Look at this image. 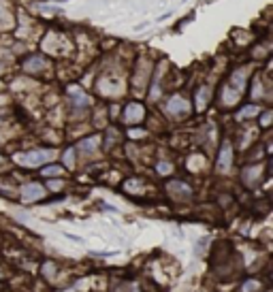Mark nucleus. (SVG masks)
<instances>
[{
    "instance_id": "obj_11",
    "label": "nucleus",
    "mask_w": 273,
    "mask_h": 292,
    "mask_svg": "<svg viewBox=\"0 0 273 292\" xmlns=\"http://www.w3.org/2000/svg\"><path fill=\"white\" fill-rule=\"evenodd\" d=\"M167 190H169V194H173L175 198H190L192 196V188L184 181H169Z\"/></svg>"
},
{
    "instance_id": "obj_1",
    "label": "nucleus",
    "mask_w": 273,
    "mask_h": 292,
    "mask_svg": "<svg viewBox=\"0 0 273 292\" xmlns=\"http://www.w3.org/2000/svg\"><path fill=\"white\" fill-rule=\"evenodd\" d=\"M243 88H246V70H235L231 75V79L224 83L220 94V105L224 107H233L243 94Z\"/></svg>"
},
{
    "instance_id": "obj_15",
    "label": "nucleus",
    "mask_w": 273,
    "mask_h": 292,
    "mask_svg": "<svg viewBox=\"0 0 273 292\" xmlns=\"http://www.w3.org/2000/svg\"><path fill=\"white\" fill-rule=\"evenodd\" d=\"M261 290V282L258 280H246L241 284V292H258Z\"/></svg>"
},
{
    "instance_id": "obj_18",
    "label": "nucleus",
    "mask_w": 273,
    "mask_h": 292,
    "mask_svg": "<svg viewBox=\"0 0 273 292\" xmlns=\"http://www.w3.org/2000/svg\"><path fill=\"white\" fill-rule=\"evenodd\" d=\"M43 175L45 177H58V175H62V167H45L43 169Z\"/></svg>"
},
{
    "instance_id": "obj_13",
    "label": "nucleus",
    "mask_w": 273,
    "mask_h": 292,
    "mask_svg": "<svg viewBox=\"0 0 273 292\" xmlns=\"http://www.w3.org/2000/svg\"><path fill=\"white\" fill-rule=\"evenodd\" d=\"M98 145H100V137L98 134H94V137H88V139H83V141H79V145H77V149H79V154H94L96 149H98Z\"/></svg>"
},
{
    "instance_id": "obj_9",
    "label": "nucleus",
    "mask_w": 273,
    "mask_h": 292,
    "mask_svg": "<svg viewBox=\"0 0 273 292\" xmlns=\"http://www.w3.org/2000/svg\"><path fill=\"white\" fill-rule=\"evenodd\" d=\"M98 90H100V94H105V96H118L122 94V81H111V77H105L103 81L98 83Z\"/></svg>"
},
{
    "instance_id": "obj_6",
    "label": "nucleus",
    "mask_w": 273,
    "mask_h": 292,
    "mask_svg": "<svg viewBox=\"0 0 273 292\" xmlns=\"http://www.w3.org/2000/svg\"><path fill=\"white\" fill-rule=\"evenodd\" d=\"M143 117H145L143 105H139V103L126 105V109H124V122L126 124H139V122H143Z\"/></svg>"
},
{
    "instance_id": "obj_19",
    "label": "nucleus",
    "mask_w": 273,
    "mask_h": 292,
    "mask_svg": "<svg viewBox=\"0 0 273 292\" xmlns=\"http://www.w3.org/2000/svg\"><path fill=\"white\" fill-rule=\"evenodd\" d=\"M156 171H158L160 175H169L171 171H173V165H169V162H158V165H156Z\"/></svg>"
},
{
    "instance_id": "obj_14",
    "label": "nucleus",
    "mask_w": 273,
    "mask_h": 292,
    "mask_svg": "<svg viewBox=\"0 0 273 292\" xmlns=\"http://www.w3.org/2000/svg\"><path fill=\"white\" fill-rule=\"evenodd\" d=\"M258 113H261V107L258 105H248V107H243V109L237 111V119H250V117H256Z\"/></svg>"
},
{
    "instance_id": "obj_20",
    "label": "nucleus",
    "mask_w": 273,
    "mask_h": 292,
    "mask_svg": "<svg viewBox=\"0 0 273 292\" xmlns=\"http://www.w3.org/2000/svg\"><path fill=\"white\" fill-rule=\"evenodd\" d=\"M47 186H49V190H60V188L64 186V183H62L60 179H54V181H49Z\"/></svg>"
},
{
    "instance_id": "obj_5",
    "label": "nucleus",
    "mask_w": 273,
    "mask_h": 292,
    "mask_svg": "<svg viewBox=\"0 0 273 292\" xmlns=\"http://www.w3.org/2000/svg\"><path fill=\"white\" fill-rule=\"evenodd\" d=\"M233 167V147L228 141H224L220 147V154H218V171L220 173H228Z\"/></svg>"
},
{
    "instance_id": "obj_3",
    "label": "nucleus",
    "mask_w": 273,
    "mask_h": 292,
    "mask_svg": "<svg viewBox=\"0 0 273 292\" xmlns=\"http://www.w3.org/2000/svg\"><path fill=\"white\" fill-rule=\"evenodd\" d=\"M62 45L70 47V41L68 37H64L60 32H49L45 39H43V49H45L47 54H54V56H67L70 49H64Z\"/></svg>"
},
{
    "instance_id": "obj_17",
    "label": "nucleus",
    "mask_w": 273,
    "mask_h": 292,
    "mask_svg": "<svg viewBox=\"0 0 273 292\" xmlns=\"http://www.w3.org/2000/svg\"><path fill=\"white\" fill-rule=\"evenodd\" d=\"M64 165L70 167V169L75 167V147H70V149L64 152Z\"/></svg>"
},
{
    "instance_id": "obj_8",
    "label": "nucleus",
    "mask_w": 273,
    "mask_h": 292,
    "mask_svg": "<svg viewBox=\"0 0 273 292\" xmlns=\"http://www.w3.org/2000/svg\"><path fill=\"white\" fill-rule=\"evenodd\" d=\"M43 194H45V190H43L41 183H26V186L21 188V198H24L26 203L41 201Z\"/></svg>"
},
{
    "instance_id": "obj_2",
    "label": "nucleus",
    "mask_w": 273,
    "mask_h": 292,
    "mask_svg": "<svg viewBox=\"0 0 273 292\" xmlns=\"http://www.w3.org/2000/svg\"><path fill=\"white\" fill-rule=\"evenodd\" d=\"M54 156H56L54 149H30V152L15 154L13 160H15V165H19V167L32 169V167H41V165H45V162L54 160Z\"/></svg>"
},
{
    "instance_id": "obj_16",
    "label": "nucleus",
    "mask_w": 273,
    "mask_h": 292,
    "mask_svg": "<svg viewBox=\"0 0 273 292\" xmlns=\"http://www.w3.org/2000/svg\"><path fill=\"white\" fill-rule=\"evenodd\" d=\"M197 101H199V109H203V105H207V101H209V90L201 88L199 94H197Z\"/></svg>"
},
{
    "instance_id": "obj_22",
    "label": "nucleus",
    "mask_w": 273,
    "mask_h": 292,
    "mask_svg": "<svg viewBox=\"0 0 273 292\" xmlns=\"http://www.w3.org/2000/svg\"><path fill=\"white\" fill-rule=\"evenodd\" d=\"M4 165V158H2V154H0V167H2Z\"/></svg>"
},
{
    "instance_id": "obj_10",
    "label": "nucleus",
    "mask_w": 273,
    "mask_h": 292,
    "mask_svg": "<svg viewBox=\"0 0 273 292\" xmlns=\"http://www.w3.org/2000/svg\"><path fill=\"white\" fill-rule=\"evenodd\" d=\"M15 24V17H13V11L9 9L6 0H0V30H9Z\"/></svg>"
},
{
    "instance_id": "obj_4",
    "label": "nucleus",
    "mask_w": 273,
    "mask_h": 292,
    "mask_svg": "<svg viewBox=\"0 0 273 292\" xmlns=\"http://www.w3.org/2000/svg\"><path fill=\"white\" fill-rule=\"evenodd\" d=\"M167 113L171 117H184V116H188L190 113V103H188V98H184L182 94H173L167 101Z\"/></svg>"
},
{
    "instance_id": "obj_21",
    "label": "nucleus",
    "mask_w": 273,
    "mask_h": 292,
    "mask_svg": "<svg viewBox=\"0 0 273 292\" xmlns=\"http://www.w3.org/2000/svg\"><path fill=\"white\" fill-rule=\"evenodd\" d=\"M269 122H271V111H265V116L261 117V124L263 126H269Z\"/></svg>"
},
{
    "instance_id": "obj_7",
    "label": "nucleus",
    "mask_w": 273,
    "mask_h": 292,
    "mask_svg": "<svg viewBox=\"0 0 273 292\" xmlns=\"http://www.w3.org/2000/svg\"><path fill=\"white\" fill-rule=\"evenodd\" d=\"M68 98H70V105L77 107V109H83V107L90 105V96L81 88H77V85H70L68 88Z\"/></svg>"
},
{
    "instance_id": "obj_12",
    "label": "nucleus",
    "mask_w": 273,
    "mask_h": 292,
    "mask_svg": "<svg viewBox=\"0 0 273 292\" xmlns=\"http://www.w3.org/2000/svg\"><path fill=\"white\" fill-rule=\"evenodd\" d=\"M43 68H47V62H45V58H41V56H30V58L24 62V70H26V73L39 75Z\"/></svg>"
}]
</instances>
